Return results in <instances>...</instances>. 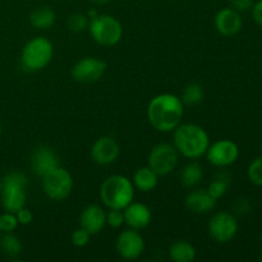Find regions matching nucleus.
<instances>
[{"label":"nucleus","instance_id":"nucleus-17","mask_svg":"<svg viewBox=\"0 0 262 262\" xmlns=\"http://www.w3.org/2000/svg\"><path fill=\"white\" fill-rule=\"evenodd\" d=\"M58 166H60L59 159L54 150H51L48 146H40L36 148L32 155V170L35 171L36 176L42 178L45 174L54 170Z\"/></svg>","mask_w":262,"mask_h":262},{"label":"nucleus","instance_id":"nucleus-12","mask_svg":"<svg viewBox=\"0 0 262 262\" xmlns=\"http://www.w3.org/2000/svg\"><path fill=\"white\" fill-rule=\"evenodd\" d=\"M117 251L125 260H137L145 251V241L136 229L123 230L117 239Z\"/></svg>","mask_w":262,"mask_h":262},{"label":"nucleus","instance_id":"nucleus-32","mask_svg":"<svg viewBox=\"0 0 262 262\" xmlns=\"http://www.w3.org/2000/svg\"><path fill=\"white\" fill-rule=\"evenodd\" d=\"M230 7L233 9L238 10V12H247V10L252 9L253 7V0H229Z\"/></svg>","mask_w":262,"mask_h":262},{"label":"nucleus","instance_id":"nucleus-36","mask_svg":"<svg viewBox=\"0 0 262 262\" xmlns=\"http://www.w3.org/2000/svg\"><path fill=\"white\" fill-rule=\"evenodd\" d=\"M90 2L94 3V4H96V5H104V4H106V3H109L110 0H90Z\"/></svg>","mask_w":262,"mask_h":262},{"label":"nucleus","instance_id":"nucleus-39","mask_svg":"<svg viewBox=\"0 0 262 262\" xmlns=\"http://www.w3.org/2000/svg\"><path fill=\"white\" fill-rule=\"evenodd\" d=\"M0 237H2V232H0Z\"/></svg>","mask_w":262,"mask_h":262},{"label":"nucleus","instance_id":"nucleus-25","mask_svg":"<svg viewBox=\"0 0 262 262\" xmlns=\"http://www.w3.org/2000/svg\"><path fill=\"white\" fill-rule=\"evenodd\" d=\"M229 183L230 179L227 174H219V176L209 184L207 192H209L215 200H217L227 193L228 188H229Z\"/></svg>","mask_w":262,"mask_h":262},{"label":"nucleus","instance_id":"nucleus-13","mask_svg":"<svg viewBox=\"0 0 262 262\" xmlns=\"http://www.w3.org/2000/svg\"><path fill=\"white\" fill-rule=\"evenodd\" d=\"M243 20L238 10L230 8H223L215 15V27L220 35L225 37H233L242 30Z\"/></svg>","mask_w":262,"mask_h":262},{"label":"nucleus","instance_id":"nucleus-8","mask_svg":"<svg viewBox=\"0 0 262 262\" xmlns=\"http://www.w3.org/2000/svg\"><path fill=\"white\" fill-rule=\"evenodd\" d=\"M178 164V151L170 143H159L148 155V166L158 174L164 177L170 174Z\"/></svg>","mask_w":262,"mask_h":262},{"label":"nucleus","instance_id":"nucleus-7","mask_svg":"<svg viewBox=\"0 0 262 262\" xmlns=\"http://www.w3.org/2000/svg\"><path fill=\"white\" fill-rule=\"evenodd\" d=\"M42 189L50 200L63 201L73 189V178L68 170L58 166L42 177Z\"/></svg>","mask_w":262,"mask_h":262},{"label":"nucleus","instance_id":"nucleus-14","mask_svg":"<svg viewBox=\"0 0 262 262\" xmlns=\"http://www.w3.org/2000/svg\"><path fill=\"white\" fill-rule=\"evenodd\" d=\"M120 147L117 141L112 137H101L94 143L91 148V156L99 165H109L118 159Z\"/></svg>","mask_w":262,"mask_h":262},{"label":"nucleus","instance_id":"nucleus-22","mask_svg":"<svg viewBox=\"0 0 262 262\" xmlns=\"http://www.w3.org/2000/svg\"><path fill=\"white\" fill-rule=\"evenodd\" d=\"M202 177H204L202 166L196 161H192V163L187 164L183 170H182L181 182L187 188H192V187L197 186L201 182Z\"/></svg>","mask_w":262,"mask_h":262},{"label":"nucleus","instance_id":"nucleus-18","mask_svg":"<svg viewBox=\"0 0 262 262\" xmlns=\"http://www.w3.org/2000/svg\"><path fill=\"white\" fill-rule=\"evenodd\" d=\"M216 205V200L207 189H194L186 197V207L194 214H207Z\"/></svg>","mask_w":262,"mask_h":262},{"label":"nucleus","instance_id":"nucleus-15","mask_svg":"<svg viewBox=\"0 0 262 262\" xmlns=\"http://www.w3.org/2000/svg\"><path fill=\"white\" fill-rule=\"evenodd\" d=\"M81 228H83L90 235L97 234L106 225V212L99 205H89L84 207L79 216Z\"/></svg>","mask_w":262,"mask_h":262},{"label":"nucleus","instance_id":"nucleus-5","mask_svg":"<svg viewBox=\"0 0 262 262\" xmlns=\"http://www.w3.org/2000/svg\"><path fill=\"white\" fill-rule=\"evenodd\" d=\"M54 55V46L49 38L38 36L28 41L22 50V64L28 71H41L49 66Z\"/></svg>","mask_w":262,"mask_h":262},{"label":"nucleus","instance_id":"nucleus-33","mask_svg":"<svg viewBox=\"0 0 262 262\" xmlns=\"http://www.w3.org/2000/svg\"><path fill=\"white\" fill-rule=\"evenodd\" d=\"M233 209H234V211L237 212V214L245 215L247 214V212H250V209H251L250 202H248V200L246 199H239L237 200V202L234 204Z\"/></svg>","mask_w":262,"mask_h":262},{"label":"nucleus","instance_id":"nucleus-6","mask_svg":"<svg viewBox=\"0 0 262 262\" xmlns=\"http://www.w3.org/2000/svg\"><path fill=\"white\" fill-rule=\"evenodd\" d=\"M90 33L99 45L114 46L123 36V27L119 20L109 14H99L90 19Z\"/></svg>","mask_w":262,"mask_h":262},{"label":"nucleus","instance_id":"nucleus-20","mask_svg":"<svg viewBox=\"0 0 262 262\" xmlns=\"http://www.w3.org/2000/svg\"><path fill=\"white\" fill-rule=\"evenodd\" d=\"M169 256L174 262H192L196 258V248L187 241H177L169 248Z\"/></svg>","mask_w":262,"mask_h":262},{"label":"nucleus","instance_id":"nucleus-1","mask_svg":"<svg viewBox=\"0 0 262 262\" xmlns=\"http://www.w3.org/2000/svg\"><path fill=\"white\" fill-rule=\"evenodd\" d=\"M184 104L173 94H161L154 97L147 106V119L159 132H171L183 118Z\"/></svg>","mask_w":262,"mask_h":262},{"label":"nucleus","instance_id":"nucleus-27","mask_svg":"<svg viewBox=\"0 0 262 262\" xmlns=\"http://www.w3.org/2000/svg\"><path fill=\"white\" fill-rule=\"evenodd\" d=\"M248 178L256 186L262 187V156L256 158L248 166Z\"/></svg>","mask_w":262,"mask_h":262},{"label":"nucleus","instance_id":"nucleus-35","mask_svg":"<svg viewBox=\"0 0 262 262\" xmlns=\"http://www.w3.org/2000/svg\"><path fill=\"white\" fill-rule=\"evenodd\" d=\"M97 15H99V12H97L96 9H90L89 13H87V17H89L90 19H92V18L97 17Z\"/></svg>","mask_w":262,"mask_h":262},{"label":"nucleus","instance_id":"nucleus-9","mask_svg":"<svg viewBox=\"0 0 262 262\" xmlns=\"http://www.w3.org/2000/svg\"><path fill=\"white\" fill-rule=\"evenodd\" d=\"M209 234L215 242L228 243L237 235L238 222L230 212L220 211L212 215L209 222Z\"/></svg>","mask_w":262,"mask_h":262},{"label":"nucleus","instance_id":"nucleus-2","mask_svg":"<svg viewBox=\"0 0 262 262\" xmlns=\"http://www.w3.org/2000/svg\"><path fill=\"white\" fill-rule=\"evenodd\" d=\"M173 132L174 147L177 148L178 154H182L192 160L202 158L206 154L210 146V138L202 127L186 123L179 124Z\"/></svg>","mask_w":262,"mask_h":262},{"label":"nucleus","instance_id":"nucleus-31","mask_svg":"<svg viewBox=\"0 0 262 262\" xmlns=\"http://www.w3.org/2000/svg\"><path fill=\"white\" fill-rule=\"evenodd\" d=\"M15 216H17L18 224H20V225H28V224H31L33 220L32 211L28 209H26V207H22V209L18 210V211L15 212Z\"/></svg>","mask_w":262,"mask_h":262},{"label":"nucleus","instance_id":"nucleus-34","mask_svg":"<svg viewBox=\"0 0 262 262\" xmlns=\"http://www.w3.org/2000/svg\"><path fill=\"white\" fill-rule=\"evenodd\" d=\"M252 17L255 22L262 27V0H258L252 7Z\"/></svg>","mask_w":262,"mask_h":262},{"label":"nucleus","instance_id":"nucleus-10","mask_svg":"<svg viewBox=\"0 0 262 262\" xmlns=\"http://www.w3.org/2000/svg\"><path fill=\"white\" fill-rule=\"evenodd\" d=\"M206 158L210 164L216 168H225L237 161L239 156V148L237 143L230 140H219L209 146L206 151Z\"/></svg>","mask_w":262,"mask_h":262},{"label":"nucleus","instance_id":"nucleus-26","mask_svg":"<svg viewBox=\"0 0 262 262\" xmlns=\"http://www.w3.org/2000/svg\"><path fill=\"white\" fill-rule=\"evenodd\" d=\"M89 17L82 13H74V14L69 15L68 20H67V25L68 28L73 32H81L84 28L89 27Z\"/></svg>","mask_w":262,"mask_h":262},{"label":"nucleus","instance_id":"nucleus-30","mask_svg":"<svg viewBox=\"0 0 262 262\" xmlns=\"http://www.w3.org/2000/svg\"><path fill=\"white\" fill-rule=\"evenodd\" d=\"M90 241V233L86 232L83 228L81 229H77L74 230L73 234H72V243H73L76 247H84V246L89 243Z\"/></svg>","mask_w":262,"mask_h":262},{"label":"nucleus","instance_id":"nucleus-21","mask_svg":"<svg viewBox=\"0 0 262 262\" xmlns=\"http://www.w3.org/2000/svg\"><path fill=\"white\" fill-rule=\"evenodd\" d=\"M30 23L38 30H48L55 23V13L49 7H40L32 10L30 14Z\"/></svg>","mask_w":262,"mask_h":262},{"label":"nucleus","instance_id":"nucleus-16","mask_svg":"<svg viewBox=\"0 0 262 262\" xmlns=\"http://www.w3.org/2000/svg\"><path fill=\"white\" fill-rule=\"evenodd\" d=\"M123 214H124V224L136 230L146 228L152 219L151 210L141 202L132 201L125 207Z\"/></svg>","mask_w":262,"mask_h":262},{"label":"nucleus","instance_id":"nucleus-28","mask_svg":"<svg viewBox=\"0 0 262 262\" xmlns=\"http://www.w3.org/2000/svg\"><path fill=\"white\" fill-rule=\"evenodd\" d=\"M18 227V220L14 212H4L0 215V232L13 233Z\"/></svg>","mask_w":262,"mask_h":262},{"label":"nucleus","instance_id":"nucleus-19","mask_svg":"<svg viewBox=\"0 0 262 262\" xmlns=\"http://www.w3.org/2000/svg\"><path fill=\"white\" fill-rule=\"evenodd\" d=\"M159 176L150 168H140L133 176V186L141 192H151L156 186H158Z\"/></svg>","mask_w":262,"mask_h":262},{"label":"nucleus","instance_id":"nucleus-11","mask_svg":"<svg viewBox=\"0 0 262 262\" xmlns=\"http://www.w3.org/2000/svg\"><path fill=\"white\" fill-rule=\"evenodd\" d=\"M106 71V63L101 59L87 58L77 61L72 68V77L79 83H94L97 82Z\"/></svg>","mask_w":262,"mask_h":262},{"label":"nucleus","instance_id":"nucleus-23","mask_svg":"<svg viewBox=\"0 0 262 262\" xmlns=\"http://www.w3.org/2000/svg\"><path fill=\"white\" fill-rule=\"evenodd\" d=\"M205 92L201 84L191 83L184 89L181 100L184 105H197L204 100Z\"/></svg>","mask_w":262,"mask_h":262},{"label":"nucleus","instance_id":"nucleus-38","mask_svg":"<svg viewBox=\"0 0 262 262\" xmlns=\"http://www.w3.org/2000/svg\"><path fill=\"white\" fill-rule=\"evenodd\" d=\"M0 135H2V124H0Z\"/></svg>","mask_w":262,"mask_h":262},{"label":"nucleus","instance_id":"nucleus-4","mask_svg":"<svg viewBox=\"0 0 262 262\" xmlns=\"http://www.w3.org/2000/svg\"><path fill=\"white\" fill-rule=\"evenodd\" d=\"M26 187H27V178L19 171H10L3 178V188L0 194L5 211L15 214L18 210L26 206L27 201Z\"/></svg>","mask_w":262,"mask_h":262},{"label":"nucleus","instance_id":"nucleus-29","mask_svg":"<svg viewBox=\"0 0 262 262\" xmlns=\"http://www.w3.org/2000/svg\"><path fill=\"white\" fill-rule=\"evenodd\" d=\"M106 224L112 228H120L124 224V214L123 210L110 209V211L106 214Z\"/></svg>","mask_w":262,"mask_h":262},{"label":"nucleus","instance_id":"nucleus-37","mask_svg":"<svg viewBox=\"0 0 262 262\" xmlns=\"http://www.w3.org/2000/svg\"><path fill=\"white\" fill-rule=\"evenodd\" d=\"M2 188H3V179L0 178V192H2Z\"/></svg>","mask_w":262,"mask_h":262},{"label":"nucleus","instance_id":"nucleus-24","mask_svg":"<svg viewBox=\"0 0 262 262\" xmlns=\"http://www.w3.org/2000/svg\"><path fill=\"white\" fill-rule=\"evenodd\" d=\"M0 246H2V250L10 257L18 256L22 251L20 241L12 233H4V235L0 237Z\"/></svg>","mask_w":262,"mask_h":262},{"label":"nucleus","instance_id":"nucleus-3","mask_svg":"<svg viewBox=\"0 0 262 262\" xmlns=\"http://www.w3.org/2000/svg\"><path fill=\"white\" fill-rule=\"evenodd\" d=\"M100 197L109 209L124 210L135 197V186L124 176H110L102 182Z\"/></svg>","mask_w":262,"mask_h":262}]
</instances>
